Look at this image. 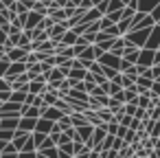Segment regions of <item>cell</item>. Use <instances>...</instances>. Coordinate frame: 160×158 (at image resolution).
<instances>
[{
    "mask_svg": "<svg viewBox=\"0 0 160 158\" xmlns=\"http://www.w3.org/2000/svg\"><path fill=\"white\" fill-rule=\"evenodd\" d=\"M86 121H88V119H86V114L81 116V114H75V112H72V116H70V123H75V125H83Z\"/></svg>",
    "mask_w": 160,
    "mask_h": 158,
    "instance_id": "obj_1",
    "label": "cell"
},
{
    "mask_svg": "<svg viewBox=\"0 0 160 158\" xmlns=\"http://www.w3.org/2000/svg\"><path fill=\"white\" fill-rule=\"evenodd\" d=\"M99 114H101V121H108V119L112 121V110H110V108H108V110H101V108H99Z\"/></svg>",
    "mask_w": 160,
    "mask_h": 158,
    "instance_id": "obj_2",
    "label": "cell"
},
{
    "mask_svg": "<svg viewBox=\"0 0 160 158\" xmlns=\"http://www.w3.org/2000/svg\"><path fill=\"white\" fill-rule=\"evenodd\" d=\"M70 125V116H64L62 121H59V127H68Z\"/></svg>",
    "mask_w": 160,
    "mask_h": 158,
    "instance_id": "obj_3",
    "label": "cell"
}]
</instances>
